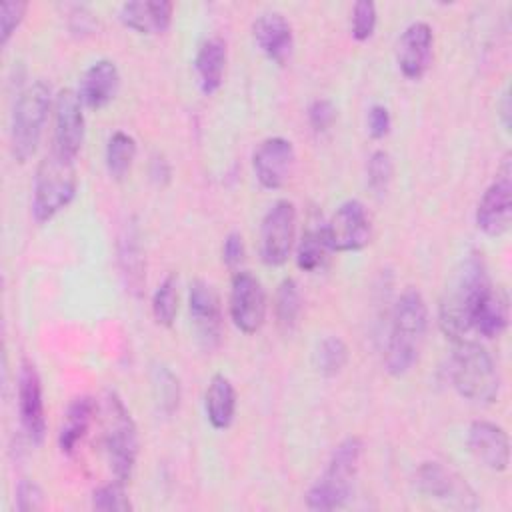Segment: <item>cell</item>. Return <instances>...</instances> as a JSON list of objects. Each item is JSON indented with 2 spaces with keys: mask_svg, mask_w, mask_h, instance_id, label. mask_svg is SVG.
Masks as SVG:
<instances>
[{
  "mask_svg": "<svg viewBox=\"0 0 512 512\" xmlns=\"http://www.w3.org/2000/svg\"><path fill=\"white\" fill-rule=\"evenodd\" d=\"M494 288L482 254L470 252L454 270L438 308L440 328L452 342L476 340V318Z\"/></svg>",
  "mask_w": 512,
  "mask_h": 512,
  "instance_id": "cell-1",
  "label": "cell"
},
{
  "mask_svg": "<svg viewBox=\"0 0 512 512\" xmlns=\"http://www.w3.org/2000/svg\"><path fill=\"white\" fill-rule=\"evenodd\" d=\"M428 330V306L416 288H406L394 304L384 364L388 374L404 376L418 362Z\"/></svg>",
  "mask_w": 512,
  "mask_h": 512,
  "instance_id": "cell-2",
  "label": "cell"
},
{
  "mask_svg": "<svg viewBox=\"0 0 512 512\" xmlns=\"http://www.w3.org/2000/svg\"><path fill=\"white\" fill-rule=\"evenodd\" d=\"M450 378L456 392L474 404H494L500 394V374L494 358L478 340L454 342Z\"/></svg>",
  "mask_w": 512,
  "mask_h": 512,
  "instance_id": "cell-3",
  "label": "cell"
},
{
  "mask_svg": "<svg viewBox=\"0 0 512 512\" xmlns=\"http://www.w3.org/2000/svg\"><path fill=\"white\" fill-rule=\"evenodd\" d=\"M78 188L76 158L56 148L40 160L32 186V216L38 224L50 222L74 200Z\"/></svg>",
  "mask_w": 512,
  "mask_h": 512,
  "instance_id": "cell-4",
  "label": "cell"
},
{
  "mask_svg": "<svg viewBox=\"0 0 512 512\" xmlns=\"http://www.w3.org/2000/svg\"><path fill=\"white\" fill-rule=\"evenodd\" d=\"M362 458V440L358 436L344 438L330 454V460L324 472L306 492V506L310 510H336L342 508L350 494L352 484L360 468Z\"/></svg>",
  "mask_w": 512,
  "mask_h": 512,
  "instance_id": "cell-5",
  "label": "cell"
},
{
  "mask_svg": "<svg viewBox=\"0 0 512 512\" xmlns=\"http://www.w3.org/2000/svg\"><path fill=\"white\" fill-rule=\"evenodd\" d=\"M52 108V92L44 80H34L18 92L10 118V150L14 160L28 162L34 156Z\"/></svg>",
  "mask_w": 512,
  "mask_h": 512,
  "instance_id": "cell-6",
  "label": "cell"
},
{
  "mask_svg": "<svg viewBox=\"0 0 512 512\" xmlns=\"http://www.w3.org/2000/svg\"><path fill=\"white\" fill-rule=\"evenodd\" d=\"M102 442L114 478L126 484L138 458V430L130 410L112 390L102 402Z\"/></svg>",
  "mask_w": 512,
  "mask_h": 512,
  "instance_id": "cell-7",
  "label": "cell"
},
{
  "mask_svg": "<svg viewBox=\"0 0 512 512\" xmlns=\"http://www.w3.org/2000/svg\"><path fill=\"white\" fill-rule=\"evenodd\" d=\"M296 236V206L290 200L274 202L260 224V258L266 266H282Z\"/></svg>",
  "mask_w": 512,
  "mask_h": 512,
  "instance_id": "cell-8",
  "label": "cell"
},
{
  "mask_svg": "<svg viewBox=\"0 0 512 512\" xmlns=\"http://www.w3.org/2000/svg\"><path fill=\"white\" fill-rule=\"evenodd\" d=\"M416 484L428 498L460 510H476L478 500L468 482L442 462H424L416 470Z\"/></svg>",
  "mask_w": 512,
  "mask_h": 512,
  "instance_id": "cell-9",
  "label": "cell"
},
{
  "mask_svg": "<svg viewBox=\"0 0 512 512\" xmlns=\"http://www.w3.org/2000/svg\"><path fill=\"white\" fill-rule=\"evenodd\" d=\"M324 234L332 252H358L370 244L372 222L360 200L342 202L328 222Z\"/></svg>",
  "mask_w": 512,
  "mask_h": 512,
  "instance_id": "cell-10",
  "label": "cell"
},
{
  "mask_svg": "<svg viewBox=\"0 0 512 512\" xmlns=\"http://www.w3.org/2000/svg\"><path fill=\"white\" fill-rule=\"evenodd\" d=\"M512 222V168L508 156L496 172V178L484 190L476 208V226L490 238L508 232Z\"/></svg>",
  "mask_w": 512,
  "mask_h": 512,
  "instance_id": "cell-11",
  "label": "cell"
},
{
  "mask_svg": "<svg viewBox=\"0 0 512 512\" xmlns=\"http://www.w3.org/2000/svg\"><path fill=\"white\" fill-rule=\"evenodd\" d=\"M230 318L244 334H254L266 318V292L262 282L248 270H238L230 284Z\"/></svg>",
  "mask_w": 512,
  "mask_h": 512,
  "instance_id": "cell-12",
  "label": "cell"
},
{
  "mask_svg": "<svg viewBox=\"0 0 512 512\" xmlns=\"http://www.w3.org/2000/svg\"><path fill=\"white\" fill-rule=\"evenodd\" d=\"M18 416L26 438L40 446L46 436V412L40 374L30 360H22L18 368Z\"/></svg>",
  "mask_w": 512,
  "mask_h": 512,
  "instance_id": "cell-13",
  "label": "cell"
},
{
  "mask_svg": "<svg viewBox=\"0 0 512 512\" xmlns=\"http://www.w3.org/2000/svg\"><path fill=\"white\" fill-rule=\"evenodd\" d=\"M84 104L78 92L64 88L54 98V138L52 148L76 158L84 142Z\"/></svg>",
  "mask_w": 512,
  "mask_h": 512,
  "instance_id": "cell-14",
  "label": "cell"
},
{
  "mask_svg": "<svg viewBox=\"0 0 512 512\" xmlns=\"http://www.w3.org/2000/svg\"><path fill=\"white\" fill-rule=\"evenodd\" d=\"M296 164V152L290 140L282 136H270L262 140L254 154H252V168L256 174V180L268 188L278 190L282 188Z\"/></svg>",
  "mask_w": 512,
  "mask_h": 512,
  "instance_id": "cell-15",
  "label": "cell"
},
{
  "mask_svg": "<svg viewBox=\"0 0 512 512\" xmlns=\"http://www.w3.org/2000/svg\"><path fill=\"white\" fill-rule=\"evenodd\" d=\"M188 308L198 342L206 350L216 348L222 334V312L216 290L204 280H194L190 284Z\"/></svg>",
  "mask_w": 512,
  "mask_h": 512,
  "instance_id": "cell-16",
  "label": "cell"
},
{
  "mask_svg": "<svg viewBox=\"0 0 512 512\" xmlns=\"http://www.w3.org/2000/svg\"><path fill=\"white\" fill-rule=\"evenodd\" d=\"M466 444L470 454L488 470L504 472L510 466V440L502 426L490 420H474Z\"/></svg>",
  "mask_w": 512,
  "mask_h": 512,
  "instance_id": "cell-17",
  "label": "cell"
},
{
  "mask_svg": "<svg viewBox=\"0 0 512 512\" xmlns=\"http://www.w3.org/2000/svg\"><path fill=\"white\" fill-rule=\"evenodd\" d=\"M432 48L434 34L430 24L420 20L408 24L396 46V62L402 76L408 80H420L432 64Z\"/></svg>",
  "mask_w": 512,
  "mask_h": 512,
  "instance_id": "cell-18",
  "label": "cell"
},
{
  "mask_svg": "<svg viewBox=\"0 0 512 512\" xmlns=\"http://www.w3.org/2000/svg\"><path fill=\"white\" fill-rule=\"evenodd\" d=\"M252 36L260 52L276 62L286 64L294 48V34L290 22L280 12L260 14L252 24Z\"/></svg>",
  "mask_w": 512,
  "mask_h": 512,
  "instance_id": "cell-19",
  "label": "cell"
},
{
  "mask_svg": "<svg viewBox=\"0 0 512 512\" xmlns=\"http://www.w3.org/2000/svg\"><path fill=\"white\" fill-rule=\"evenodd\" d=\"M174 4L166 0H132L120 6V22L142 36L164 34L172 24Z\"/></svg>",
  "mask_w": 512,
  "mask_h": 512,
  "instance_id": "cell-20",
  "label": "cell"
},
{
  "mask_svg": "<svg viewBox=\"0 0 512 512\" xmlns=\"http://www.w3.org/2000/svg\"><path fill=\"white\" fill-rule=\"evenodd\" d=\"M120 88V72L112 60H96L90 64L82 78H80V88L78 96L82 104L90 110H102L108 106Z\"/></svg>",
  "mask_w": 512,
  "mask_h": 512,
  "instance_id": "cell-21",
  "label": "cell"
},
{
  "mask_svg": "<svg viewBox=\"0 0 512 512\" xmlns=\"http://www.w3.org/2000/svg\"><path fill=\"white\" fill-rule=\"evenodd\" d=\"M118 264L124 278L126 288L140 296L146 282V262H144V250L140 244V232L136 222H126L118 236Z\"/></svg>",
  "mask_w": 512,
  "mask_h": 512,
  "instance_id": "cell-22",
  "label": "cell"
},
{
  "mask_svg": "<svg viewBox=\"0 0 512 512\" xmlns=\"http://www.w3.org/2000/svg\"><path fill=\"white\" fill-rule=\"evenodd\" d=\"M96 410H98V406L92 396H76L68 404L62 424H60V430H58V448L64 456H72L78 450L80 442L84 440V436L92 424Z\"/></svg>",
  "mask_w": 512,
  "mask_h": 512,
  "instance_id": "cell-23",
  "label": "cell"
},
{
  "mask_svg": "<svg viewBox=\"0 0 512 512\" xmlns=\"http://www.w3.org/2000/svg\"><path fill=\"white\" fill-rule=\"evenodd\" d=\"M206 418L216 430H226L236 416V390L230 378L224 374H214L208 382L204 394Z\"/></svg>",
  "mask_w": 512,
  "mask_h": 512,
  "instance_id": "cell-24",
  "label": "cell"
},
{
  "mask_svg": "<svg viewBox=\"0 0 512 512\" xmlns=\"http://www.w3.org/2000/svg\"><path fill=\"white\" fill-rule=\"evenodd\" d=\"M194 70L200 90L206 96L214 94L220 88L226 70V42L222 38H208L202 42L194 58Z\"/></svg>",
  "mask_w": 512,
  "mask_h": 512,
  "instance_id": "cell-25",
  "label": "cell"
},
{
  "mask_svg": "<svg viewBox=\"0 0 512 512\" xmlns=\"http://www.w3.org/2000/svg\"><path fill=\"white\" fill-rule=\"evenodd\" d=\"M330 246L322 226H310L304 230L298 246H296V264L302 272H318L326 266Z\"/></svg>",
  "mask_w": 512,
  "mask_h": 512,
  "instance_id": "cell-26",
  "label": "cell"
},
{
  "mask_svg": "<svg viewBox=\"0 0 512 512\" xmlns=\"http://www.w3.org/2000/svg\"><path fill=\"white\" fill-rule=\"evenodd\" d=\"M106 170L110 174V178L114 180H122L130 168L132 162L136 158V140L122 130H116L106 144Z\"/></svg>",
  "mask_w": 512,
  "mask_h": 512,
  "instance_id": "cell-27",
  "label": "cell"
},
{
  "mask_svg": "<svg viewBox=\"0 0 512 512\" xmlns=\"http://www.w3.org/2000/svg\"><path fill=\"white\" fill-rule=\"evenodd\" d=\"M312 360L320 376L334 378L348 364V346L340 336H324L318 342Z\"/></svg>",
  "mask_w": 512,
  "mask_h": 512,
  "instance_id": "cell-28",
  "label": "cell"
},
{
  "mask_svg": "<svg viewBox=\"0 0 512 512\" xmlns=\"http://www.w3.org/2000/svg\"><path fill=\"white\" fill-rule=\"evenodd\" d=\"M300 308H302V300H300V290H298L296 280L294 278H284L278 284L276 298H274L276 322L284 332H290L296 326Z\"/></svg>",
  "mask_w": 512,
  "mask_h": 512,
  "instance_id": "cell-29",
  "label": "cell"
},
{
  "mask_svg": "<svg viewBox=\"0 0 512 512\" xmlns=\"http://www.w3.org/2000/svg\"><path fill=\"white\" fill-rule=\"evenodd\" d=\"M178 312V278L176 274H168L152 296V316L158 326L170 328L176 320Z\"/></svg>",
  "mask_w": 512,
  "mask_h": 512,
  "instance_id": "cell-30",
  "label": "cell"
},
{
  "mask_svg": "<svg viewBox=\"0 0 512 512\" xmlns=\"http://www.w3.org/2000/svg\"><path fill=\"white\" fill-rule=\"evenodd\" d=\"M152 390H154V400L158 404V410L170 416L178 408V402H180L178 378L166 366H162V364L154 366L152 368Z\"/></svg>",
  "mask_w": 512,
  "mask_h": 512,
  "instance_id": "cell-31",
  "label": "cell"
},
{
  "mask_svg": "<svg viewBox=\"0 0 512 512\" xmlns=\"http://www.w3.org/2000/svg\"><path fill=\"white\" fill-rule=\"evenodd\" d=\"M92 508L100 512H126L132 508L130 498L126 496L124 482L114 480L92 492Z\"/></svg>",
  "mask_w": 512,
  "mask_h": 512,
  "instance_id": "cell-32",
  "label": "cell"
},
{
  "mask_svg": "<svg viewBox=\"0 0 512 512\" xmlns=\"http://www.w3.org/2000/svg\"><path fill=\"white\" fill-rule=\"evenodd\" d=\"M392 158L386 150H376L370 154L368 164H366V174H368V186L376 194H386L390 180H392Z\"/></svg>",
  "mask_w": 512,
  "mask_h": 512,
  "instance_id": "cell-33",
  "label": "cell"
},
{
  "mask_svg": "<svg viewBox=\"0 0 512 512\" xmlns=\"http://www.w3.org/2000/svg\"><path fill=\"white\" fill-rule=\"evenodd\" d=\"M376 20H378V14H376V6L374 2H368V0H358L352 8V22H350V32H352V38L356 42H366L372 38L374 30H376Z\"/></svg>",
  "mask_w": 512,
  "mask_h": 512,
  "instance_id": "cell-34",
  "label": "cell"
},
{
  "mask_svg": "<svg viewBox=\"0 0 512 512\" xmlns=\"http://www.w3.org/2000/svg\"><path fill=\"white\" fill-rule=\"evenodd\" d=\"M46 504L44 498V490L30 478H22L16 484V492H14V506L18 512H34V510H42Z\"/></svg>",
  "mask_w": 512,
  "mask_h": 512,
  "instance_id": "cell-35",
  "label": "cell"
},
{
  "mask_svg": "<svg viewBox=\"0 0 512 512\" xmlns=\"http://www.w3.org/2000/svg\"><path fill=\"white\" fill-rule=\"evenodd\" d=\"M28 4L26 2H6L0 8V44H8L12 34L18 30L26 16Z\"/></svg>",
  "mask_w": 512,
  "mask_h": 512,
  "instance_id": "cell-36",
  "label": "cell"
},
{
  "mask_svg": "<svg viewBox=\"0 0 512 512\" xmlns=\"http://www.w3.org/2000/svg\"><path fill=\"white\" fill-rule=\"evenodd\" d=\"M336 120V108L330 100L318 98L308 108V122L316 132H326Z\"/></svg>",
  "mask_w": 512,
  "mask_h": 512,
  "instance_id": "cell-37",
  "label": "cell"
},
{
  "mask_svg": "<svg viewBox=\"0 0 512 512\" xmlns=\"http://www.w3.org/2000/svg\"><path fill=\"white\" fill-rule=\"evenodd\" d=\"M390 112L386 106L382 104H374L370 110H368V132L372 138L380 140L384 138L388 132H390Z\"/></svg>",
  "mask_w": 512,
  "mask_h": 512,
  "instance_id": "cell-38",
  "label": "cell"
},
{
  "mask_svg": "<svg viewBox=\"0 0 512 512\" xmlns=\"http://www.w3.org/2000/svg\"><path fill=\"white\" fill-rule=\"evenodd\" d=\"M222 260L228 268H238L244 260V240L238 232H230L222 244Z\"/></svg>",
  "mask_w": 512,
  "mask_h": 512,
  "instance_id": "cell-39",
  "label": "cell"
},
{
  "mask_svg": "<svg viewBox=\"0 0 512 512\" xmlns=\"http://www.w3.org/2000/svg\"><path fill=\"white\" fill-rule=\"evenodd\" d=\"M510 94H508V90H504V94H502V98H500V102H498V110H500V120H502V126L506 128V130H510Z\"/></svg>",
  "mask_w": 512,
  "mask_h": 512,
  "instance_id": "cell-40",
  "label": "cell"
}]
</instances>
